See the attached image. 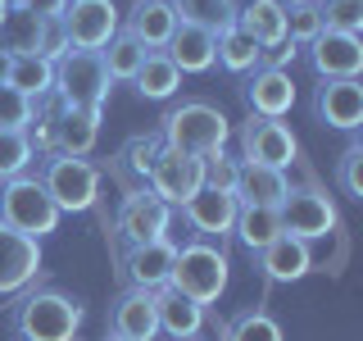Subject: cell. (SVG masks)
Wrapping results in <instances>:
<instances>
[{"mask_svg": "<svg viewBox=\"0 0 363 341\" xmlns=\"http://www.w3.org/2000/svg\"><path fill=\"white\" fill-rule=\"evenodd\" d=\"M236 146H241L245 164H268V168H286L295 155H300V141H295L291 123L286 119H250L236 128Z\"/></svg>", "mask_w": 363, "mask_h": 341, "instance_id": "8", "label": "cell"}, {"mask_svg": "<svg viewBox=\"0 0 363 341\" xmlns=\"http://www.w3.org/2000/svg\"><path fill=\"white\" fill-rule=\"evenodd\" d=\"M259 55H264V50H259V45L250 41L236 23H232V28H223V32H213V64H223L227 73L245 77L250 68H259Z\"/></svg>", "mask_w": 363, "mask_h": 341, "instance_id": "27", "label": "cell"}, {"mask_svg": "<svg viewBox=\"0 0 363 341\" xmlns=\"http://www.w3.org/2000/svg\"><path fill=\"white\" fill-rule=\"evenodd\" d=\"M277 5H281V9H291V5H309V0H277Z\"/></svg>", "mask_w": 363, "mask_h": 341, "instance_id": "45", "label": "cell"}, {"mask_svg": "<svg viewBox=\"0 0 363 341\" xmlns=\"http://www.w3.org/2000/svg\"><path fill=\"white\" fill-rule=\"evenodd\" d=\"M132 87L141 91L145 100H168V96H177L182 73L173 68V60H168L164 50H150V55H145V64H141V73L132 77Z\"/></svg>", "mask_w": 363, "mask_h": 341, "instance_id": "30", "label": "cell"}, {"mask_svg": "<svg viewBox=\"0 0 363 341\" xmlns=\"http://www.w3.org/2000/svg\"><path fill=\"white\" fill-rule=\"evenodd\" d=\"M336 187L350 200H363V141H350L336 159Z\"/></svg>", "mask_w": 363, "mask_h": 341, "instance_id": "38", "label": "cell"}, {"mask_svg": "<svg viewBox=\"0 0 363 341\" xmlns=\"http://www.w3.org/2000/svg\"><path fill=\"white\" fill-rule=\"evenodd\" d=\"M105 341H123V337H105Z\"/></svg>", "mask_w": 363, "mask_h": 341, "instance_id": "47", "label": "cell"}, {"mask_svg": "<svg viewBox=\"0 0 363 341\" xmlns=\"http://www.w3.org/2000/svg\"><path fill=\"white\" fill-rule=\"evenodd\" d=\"M223 341H286V337H281V323L268 310H241L223 323Z\"/></svg>", "mask_w": 363, "mask_h": 341, "instance_id": "33", "label": "cell"}, {"mask_svg": "<svg viewBox=\"0 0 363 341\" xmlns=\"http://www.w3.org/2000/svg\"><path fill=\"white\" fill-rule=\"evenodd\" d=\"M32 114H37V100H28L23 91H14L9 82L0 87V128H5V132H28Z\"/></svg>", "mask_w": 363, "mask_h": 341, "instance_id": "37", "label": "cell"}, {"mask_svg": "<svg viewBox=\"0 0 363 341\" xmlns=\"http://www.w3.org/2000/svg\"><path fill=\"white\" fill-rule=\"evenodd\" d=\"M9 14V0H0V18H5Z\"/></svg>", "mask_w": 363, "mask_h": 341, "instance_id": "46", "label": "cell"}, {"mask_svg": "<svg viewBox=\"0 0 363 341\" xmlns=\"http://www.w3.org/2000/svg\"><path fill=\"white\" fill-rule=\"evenodd\" d=\"M313 114L336 132H359L363 128V87L354 82H323L313 91Z\"/></svg>", "mask_w": 363, "mask_h": 341, "instance_id": "18", "label": "cell"}, {"mask_svg": "<svg viewBox=\"0 0 363 341\" xmlns=\"http://www.w3.org/2000/svg\"><path fill=\"white\" fill-rule=\"evenodd\" d=\"M291 191L286 182V168H268V164H245L241 159V173H236V205H268L277 210L281 196Z\"/></svg>", "mask_w": 363, "mask_h": 341, "instance_id": "22", "label": "cell"}, {"mask_svg": "<svg viewBox=\"0 0 363 341\" xmlns=\"http://www.w3.org/2000/svg\"><path fill=\"white\" fill-rule=\"evenodd\" d=\"M109 337L123 341H155L159 318H155V296L141 287H123L109 305Z\"/></svg>", "mask_w": 363, "mask_h": 341, "instance_id": "17", "label": "cell"}, {"mask_svg": "<svg viewBox=\"0 0 363 341\" xmlns=\"http://www.w3.org/2000/svg\"><path fill=\"white\" fill-rule=\"evenodd\" d=\"M32 159H37V155H32L28 132H5V128H0V182H9V178L28 173Z\"/></svg>", "mask_w": 363, "mask_h": 341, "instance_id": "36", "label": "cell"}, {"mask_svg": "<svg viewBox=\"0 0 363 341\" xmlns=\"http://www.w3.org/2000/svg\"><path fill=\"white\" fill-rule=\"evenodd\" d=\"M295 55H300V45H291V41L268 45V50L259 55V68H286V64H295Z\"/></svg>", "mask_w": 363, "mask_h": 341, "instance_id": "42", "label": "cell"}, {"mask_svg": "<svg viewBox=\"0 0 363 341\" xmlns=\"http://www.w3.org/2000/svg\"><path fill=\"white\" fill-rule=\"evenodd\" d=\"M168 227H173V205H164L150 187L128 191L118 205V219H113V232L128 246H145V242H164Z\"/></svg>", "mask_w": 363, "mask_h": 341, "instance_id": "9", "label": "cell"}, {"mask_svg": "<svg viewBox=\"0 0 363 341\" xmlns=\"http://www.w3.org/2000/svg\"><path fill=\"white\" fill-rule=\"evenodd\" d=\"M123 32L132 41H141L145 50H164L177 32V14L168 0H136L128 9V18H123Z\"/></svg>", "mask_w": 363, "mask_h": 341, "instance_id": "19", "label": "cell"}, {"mask_svg": "<svg viewBox=\"0 0 363 341\" xmlns=\"http://www.w3.org/2000/svg\"><path fill=\"white\" fill-rule=\"evenodd\" d=\"M227 278H232L227 250L218 242H200V237H191L186 246H177L168 287H177L182 296H191L196 305H213L227 291Z\"/></svg>", "mask_w": 363, "mask_h": 341, "instance_id": "3", "label": "cell"}, {"mask_svg": "<svg viewBox=\"0 0 363 341\" xmlns=\"http://www.w3.org/2000/svg\"><path fill=\"white\" fill-rule=\"evenodd\" d=\"M159 141L168 146V151H182V155H213V151H227V141H232V123H227V114L218 105H209V100H182L164 114V132H159Z\"/></svg>", "mask_w": 363, "mask_h": 341, "instance_id": "2", "label": "cell"}, {"mask_svg": "<svg viewBox=\"0 0 363 341\" xmlns=\"http://www.w3.org/2000/svg\"><path fill=\"white\" fill-rule=\"evenodd\" d=\"M318 32H323V18H318V5H291L286 9V41L291 45H309Z\"/></svg>", "mask_w": 363, "mask_h": 341, "instance_id": "40", "label": "cell"}, {"mask_svg": "<svg viewBox=\"0 0 363 341\" xmlns=\"http://www.w3.org/2000/svg\"><path fill=\"white\" fill-rule=\"evenodd\" d=\"M309 64L323 82H354L363 73V41L350 32H318L309 41Z\"/></svg>", "mask_w": 363, "mask_h": 341, "instance_id": "12", "label": "cell"}, {"mask_svg": "<svg viewBox=\"0 0 363 341\" xmlns=\"http://www.w3.org/2000/svg\"><path fill=\"white\" fill-rule=\"evenodd\" d=\"M9 5H14V0H9Z\"/></svg>", "mask_w": 363, "mask_h": 341, "instance_id": "48", "label": "cell"}, {"mask_svg": "<svg viewBox=\"0 0 363 341\" xmlns=\"http://www.w3.org/2000/svg\"><path fill=\"white\" fill-rule=\"evenodd\" d=\"M168 5H173L177 23H191L204 32H223L236 23V0H168Z\"/></svg>", "mask_w": 363, "mask_h": 341, "instance_id": "31", "label": "cell"}, {"mask_svg": "<svg viewBox=\"0 0 363 341\" xmlns=\"http://www.w3.org/2000/svg\"><path fill=\"white\" fill-rule=\"evenodd\" d=\"M41 278V242L0 223V296H18Z\"/></svg>", "mask_w": 363, "mask_h": 341, "instance_id": "13", "label": "cell"}, {"mask_svg": "<svg viewBox=\"0 0 363 341\" xmlns=\"http://www.w3.org/2000/svg\"><path fill=\"white\" fill-rule=\"evenodd\" d=\"M241 96L255 119H286L295 105V82L286 68H250Z\"/></svg>", "mask_w": 363, "mask_h": 341, "instance_id": "14", "label": "cell"}, {"mask_svg": "<svg viewBox=\"0 0 363 341\" xmlns=\"http://www.w3.org/2000/svg\"><path fill=\"white\" fill-rule=\"evenodd\" d=\"M232 237L241 242L250 255H259L272 237H281V223H277V210L268 205H236V223H232Z\"/></svg>", "mask_w": 363, "mask_h": 341, "instance_id": "26", "label": "cell"}, {"mask_svg": "<svg viewBox=\"0 0 363 341\" xmlns=\"http://www.w3.org/2000/svg\"><path fill=\"white\" fill-rule=\"evenodd\" d=\"M100 141V114H86V109H64L60 105V132H55V151L60 155H73V159H86Z\"/></svg>", "mask_w": 363, "mask_h": 341, "instance_id": "25", "label": "cell"}, {"mask_svg": "<svg viewBox=\"0 0 363 341\" xmlns=\"http://www.w3.org/2000/svg\"><path fill=\"white\" fill-rule=\"evenodd\" d=\"M182 219H186V227L200 242H223V237H232V223H236V196L200 187L196 196L182 205Z\"/></svg>", "mask_w": 363, "mask_h": 341, "instance_id": "16", "label": "cell"}, {"mask_svg": "<svg viewBox=\"0 0 363 341\" xmlns=\"http://www.w3.org/2000/svg\"><path fill=\"white\" fill-rule=\"evenodd\" d=\"M277 223L286 237H300V242H318V237L336 232V205L327 191L318 187H291L277 205Z\"/></svg>", "mask_w": 363, "mask_h": 341, "instance_id": "7", "label": "cell"}, {"mask_svg": "<svg viewBox=\"0 0 363 341\" xmlns=\"http://www.w3.org/2000/svg\"><path fill=\"white\" fill-rule=\"evenodd\" d=\"M60 219L64 214L55 210L50 196H45L37 173H18V178L0 182V223L5 227H14V232L41 242V237H50L55 227H60Z\"/></svg>", "mask_w": 363, "mask_h": 341, "instance_id": "4", "label": "cell"}, {"mask_svg": "<svg viewBox=\"0 0 363 341\" xmlns=\"http://www.w3.org/2000/svg\"><path fill=\"white\" fill-rule=\"evenodd\" d=\"M313 5L327 32H350V37L363 32V0H313Z\"/></svg>", "mask_w": 363, "mask_h": 341, "instance_id": "35", "label": "cell"}, {"mask_svg": "<svg viewBox=\"0 0 363 341\" xmlns=\"http://www.w3.org/2000/svg\"><path fill=\"white\" fill-rule=\"evenodd\" d=\"M145 187H150L164 205L182 210V205L204 187V164L196 155H182V151H168V146H164V151L155 155L150 173H145Z\"/></svg>", "mask_w": 363, "mask_h": 341, "instance_id": "10", "label": "cell"}, {"mask_svg": "<svg viewBox=\"0 0 363 341\" xmlns=\"http://www.w3.org/2000/svg\"><path fill=\"white\" fill-rule=\"evenodd\" d=\"M173 259H177V246L168 242V237L164 242H145V246H128V255H123V264H118V278L128 282V287L159 291L173 278Z\"/></svg>", "mask_w": 363, "mask_h": 341, "instance_id": "15", "label": "cell"}, {"mask_svg": "<svg viewBox=\"0 0 363 341\" xmlns=\"http://www.w3.org/2000/svg\"><path fill=\"white\" fill-rule=\"evenodd\" d=\"M164 55L173 60L177 73H209L213 68V32L177 23V32H173V41L164 45Z\"/></svg>", "mask_w": 363, "mask_h": 341, "instance_id": "24", "label": "cell"}, {"mask_svg": "<svg viewBox=\"0 0 363 341\" xmlns=\"http://www.w3.org/2000/svg\"><path fill=\"white\" fill-rule=\"evenodd\" d=\"M159 151H164L159 136H128L123 151L113 155V159H118V173L128 178V182H136V187H145V173H150V164H155Z\"/></svg>", "mask_w": 363, "mask_h": 341, "instance_id": "34", "label": "cell"}, {"mask_svg": "<svg viewBox=\"0 0 363 341\" xmlns=\"http://www.w3.org/2000/svg\"><path fill=\"white\" fill-rule=\"evenodd\" d=\"M236 28H241L259 50H268V45L286 41V9H281L277 0H245V5H236Z\"/></svg>", "mask_w": 363, "mask_h": 341, "instance_id": "23", "label": "cell"}, {"mask_svg": "<svg viewBox=\"0 0 363 341\" xmlns=\"http://www.w3.org/2000/svg\"><path fill=\"white\" fill-rule=\"evenodd\" d=\"M145 55H150V50H145L141 41H132L128 32L118 28V32H113V37H109V45H105V50H100V64H105L109 82H132V77L141 73Z\"/></svg>", "mask_w": 363, "mask_h": 341, "instance_id": "29", "label": "cell"}, {"mask_svg": "<svg viewBox=\"0 0 363 341\" xmlns=\"http://www.w3.org/2000/svg\"><path fill=\"white\" fill-rule=\"evenodd\" d=\"M200 164H204V187L232 196V191H236V173H241V159L227 155V151H213V155H204Z\"/></svg>", "mask_w": 363, "mask_h": 341, "instance_id": "39", "label": "cell"}, {"mask_svg": "<svg viewBox=\"0 0 363 341\" xmlns=\"http://www.w3.org/2000/svg\"><path fill=\"white\" fill-rule=\"evenodd\" d=\"M5 82L14 91H23L28 100H45L55 91V64H45L41 55H14Z\"/></svg>", "mask_w": 363, "mask_h": 341, "instance_id": "28", "label": "cell"}, {"mask_svg": "<svg viewBox=\"0 0 363 341\" xmlns=\"http://www.w3.org/2000/svg\"><path fill=\"white\" fill-rule=\"evenodd\" d=\"M9 60H14V55H5V50H0V87H5V77H9Z\"/></svg>", "mask_w": 363, "mask_h": 341, "instance_id": "44", "label": "cell"}, {"mask_svg": "<svg viewBox=\"0 0 363 341\" xmlns=\"http://www.w3.org/2000/svg\"><path fill=\"white\" fill-rule=\"evenodd\" d=\"M155 296V318H159V332L173 337V341H191L200 337L204 328V305H196L191 296H182L177 287H159Z\"/></svg>", "mask_w": 363, "mask_h": 341, "instance_id": "20", "label": "cell"}, {"mask_svg": "<svg viewBox=\"0 0 363 341\" xmlns=\"http://www.w3.org/2000/svg\"><path fill=\"white\" fill-rule=\"evenodd\" d=\"M82 301L60 287H28L18 291V305L9 310V328L18 341H77L82 332Z\"/></svg>", "mask_w": 363, "mask_h": 341, "instance_id": "1", "label": "cell"}, {"mask_svg": "<svg viewBox=\"0 0 363 341\" xmlns=\"http://www.w3.org/2000/svg\"><path fill=\"white\" fill-rule=\"evenodd\" d=\"M73 50V45H68V32H64V23L60 18H41V37H37V55L45 64H60L64 55Z\"/></svg>", "mask_w": 363, "mask_h": 341, "instance_id": "41", "label": "cell"}, {"mask_svg": "<svg viewBox=\"0 0 363 341\" xmlns=\"http://www.w3.org/2000/svg\"><path fill=\"white\" fill-rule=\"evenodd\" d=\"M14 5H23L28 14H37V18H60L68 0H14Z\"/></svg>", "mask_w": 363, "mask_h": 341, "instance_id": "43", "label": "cell"}, {"mask_svg": "<svg viewBox=\"0 0 363 341\" xmlns=\"http://www.w3.org/2000/svg\"><path fill=\"white\" fill-rule=\"evenodd\" d=\"M109 73L100 64V50H68L60 64H55V91L64 109H86V114H105L109 100Z\"/></svg>", "mask_w": 363, "mask_h": 341, "instance_id": "6", "label": "cell"}, {"mask_svg": "<svg viewBox=\"0 0 363 341\" xmlns=\"http://www.w3.org/2000/svg\"><path fill=\"white\" fill-rule=\"evenodd\" d=\"M45 196L55 200L60 214H86L91 205L100 200V168L91 159H73V155H41V168H37Z\"/></svg>", "mask_w": 363, "mask_h": 341, "instance_id": "5", "label": "cell"}, {"mask_svg": "<svg viewBox=\"0 0 363 341\" xmlns=\"http://www.w3.org/2000/svg\"><path fill=\"white\" fill-rule=\"evenodd\" d=\"M60 23L73 50H105L109 37L118 32V9L113 0H68Z\"/></svg>", "mask_w": 363, "mask_h": 341, "instance_id": "11", "label": "cell"}, {"mask_svg": "<svg viewBox=\"0 0 363 341\" xmlns=\"http://www.w3.org/2000/svg\"><path fill=\"white\" fill-rule=\"evenodd\" d=\"M309 269H313V250H309V242H300V237L281 232L259 250V273H264L268 282H300Z\"/></svg>", "mask_w": 363, "mask_h": 341, "instance_id": "21", "label": "cell"}, {"mask_svg": "<svg viewBox=\"0 0 363 341\" xmlns=\"http://www.w3.org/2000/svg\"><path fill=\"white\" fill-rule=\"evenodd\" d=\"M41 37V18L28 14L23 5H9V14L0 18V50L5 55H37Z\"/></svg>", "mask_w": 363, "mask_h": 341, "instance_id": "32", "label": "cell"}, {"mask_svg": "<svg viewBox=\"0 0 363 341\" xmlns=\"http://www.w3.org/2000/svg\"><path fill=\"white\" fill-rule=\"evenodd\" d=\"M191 341H196V337H191Z\"/></svg>", "mask_w": 363, "mask_h": 341, "instance_id": "49", "label": "cell"}]
</instances>
